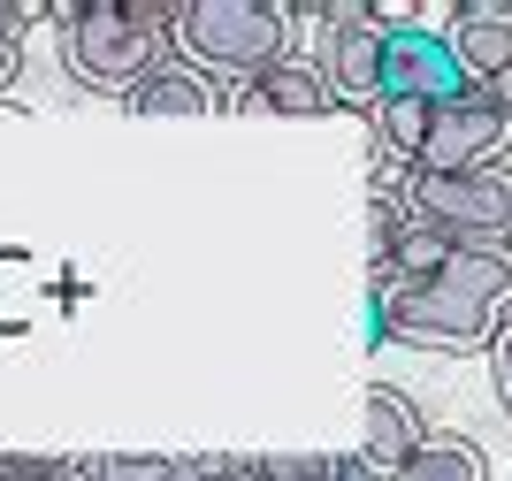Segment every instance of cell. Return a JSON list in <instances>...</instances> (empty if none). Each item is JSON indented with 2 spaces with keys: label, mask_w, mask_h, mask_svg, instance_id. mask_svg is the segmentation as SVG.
<instances>
[{
  "label": "cell",
  "mask_w": 512,
  "mask_h": 481,
  "mask_svg": "<svg viewBox=\"0 0 512 481\" xmlns=\"http://www.w3.org/2000/svg\"><path fill=\"white\" fill-rule=\"evenodd\" d=\"M512 321V245H451V260L413 291L367 298L375 344L413 352H490Z\"/></svg>",
  "instance_id": "cell-1"
},
{
  "label": "cell",
  "mask_w": 512,
  "mask_h": 481,
  "mask_svg": "<svg viewBox=\"0 0 512 481\" xmlns=\"http://www.w3.org/2000/svg\"><path fill=\"white\" fill-rule=\"evenodd\" d=\"M62 69L100 100H130L161 62H176V8L161 0H69L54 8Z\"/></svg>",
  "instance_id": "cell-2"
},
{
  "label": "cell",
  "mask_w": 512,
  "mask_h": 481,
  "mask_svg": "<svg viewBox=\"0 0 512 481\" xmlns=\"http://www.w3.org/2000/svg\"><path fill=\"white\" fill-rule=\"evenodd\" d=\"M291 31H299V16L276 0H184L176 8V54L199 77H222L237 92L268 77L276 62H291Z\"/></svg>",
  "instance_id": "cell-3"
},
{
  "label": "cell",
  "mask_w": 512,
  "mask_h": 481,
  "mask_svg": "<svg viewBox=\"0 0 512 481\" xmlns=\"http://www.w3.org/2000/svg\"><path fill=\"white\" fill-rule=\"evenodd\" d=\"M413 214L451 245H512V161L474 176H413Z\"/></svg>",
  "instance_id": "cell-4"
},
{
  "label": "cell",
  "mask_w": 512,
  "mask_h": 481,
  "mask_svg": "<svg viewBox=\"0 0 512 481\" xmlns=\"http://www.w3.org/2000/svg\"><path fill=\"white\" fill-rule=\"evenodd\" d=\"M505 153H512V115H497V107L467 84L451 107H436L413 176H474V168H505Z\"/></svg>",
  "instance_id": "cell-5"
},
{
  "label": "cell",
  "mask_w": 512,
  "mask_h": 481,
  "mask_svg": "<svg viewBox=\"0 0 512 481\" xmlns=\"http://www.w3.org/2000/svg\"><path fill=\"white\" fill-rule=\"evenodd\" d=\"M467 69L451 54L444 31H428L421 16H398L383 31V100H421V107H451L467 92Z\"/></svg>",
  "instance_id": "cell-6"
},
{
  "label": "cell",
  "mask_w": 512,
  "mask_h": 481,
  "mask_svg": "<svg viewBox=\"0 0 512 481\" xmlns=\"http://www.w3.org/2000/svg\"><path fill=\"white\" fill-rule=\"evenodd\" d=\"M398 23V16H390ZM390 23H367V31H329L321 39V77H329V92H337L344 115H383V31Z\"/></svg>",
  "instance_id": "cell-7"
},
{
  "label": "cell",
  "mask_w": 512,
  "mask_h": 481,
  "mask_svg": "<svg viewBox=\"0 0 512 481\" xmlns=\"http://www.w3.org/2000/svg\"><path fill=\"white\" fill-rule=\"evenodd\" d=\"M237 115H276V123H321V115H337V92L321 77V62H276L268 77H253L245 92H230Z\"/></svg>",
  "instance_id": "cell-8"
},
{
  "label": "cell",
  "mask_w": 512,
  "mask_h": 481,
  "mask_svg": "<svg viewBox=\"0 0 512 481\" xmlns=\"http://www.w3.org/2000/svg\"><path fill=\"white\" fill-rule=\"evenodd\" d=\"M451 54H459V69H467L474 84H490L512 69V8L505 0H459L444 23Z\"/></svg>",
  "instance_id": "cell-9"
},
{
  "label": "cell",
  "mask_w": 512,
  "mask_h": 481,
  "mask_svg": "<svg viewBox=\"0 0 512 481\" xmlns=\"http://www.w3.org/2000/svg\"><path fill=\"white\" fill-rule=\"evenodd\" d=\"M428 443V420H421V405L406 398V390H398V382H375V390H367V428H360V451L375 466H383V474H398V466L413 459V451H421Z\"/></svg>",
  "instance_id": "cell-10"
},
{
  "label": "cell",
  "mask_w": 512,
  "mask_h": 481,
  "mask_svg": "<svg viewBox=\"0 0 512 481\" xmlns=\"http://www.w3.org/2000/svg\"><path fill=\"white\" fill-rule=\"evenodd\" d=\"M214 107H222L214 77H199L184 54H176V62H161L138 92H130V115H192V123H199V115H214Z\"/></svg>",
  "instance_id": "cell-11"
},
{
  "label": "cell",
  "mask_w": 512,
  "mask_h": 481,
  "mask_svg": "<svg viewBox=\"0 0 512 481\" xmlns=\"http://www.w3.org/2000/svg\"><path fill=\"white\" fill-rule=\"evenodd\" d=\"M398 481H490V459H482V443L459 436V428H428V443L398 466Z\"/></svg>",
  "instance_id": "cell-12"
},
{
  "label": "cell",
  "mask_w": 512,
  "mask_h": 481,
  "mask_svg": "<svg viewBox=\"0 0 512 481\" xmlns=\"http://www.w3.org/2000/svg\"><path fill=\"white\" fill-rule=\"evenodd\" d=\"M92 481H192V459H146V451H107V459H92Z\"/></svg>",
  "instance_id": "cell-13"
},
{
  "label": "cell",
  "mask_w": 512,
  "mask_h": 481,
  "mask_svg": "<svg viewBox=\"0 0 512 481\" xmlns=\"http://www.w3.org/2000/svg\"><path fill=\"white\" fill-rule=\"evenodd\" d=\"M31 23H54V8H39V0H0V46H23Z\"/></svg>",
  "instance_id": "cell-14"
},
{
  "label": "cell",
  "mask_w": 512,
  "mask_h": 481,
  "mask_svg": "<svg viewBox=\"0 0 512 481\" xmlns=\"http://www.w3.org/2000/svg\"><path fill=\"white\" fill-rule=\"evenodd\" d=\"M0 481H54V459H31V451H0Z\"/></svg>",
  "instance_id": "cell-15"
},
{
  "label": "cell",
  "mask_w": 512,
  "mask_h": 481,
  "mask_svg": "<svg viewBox=\"0 0 512 481\" xmlns=\"http://www.w3.org/2000/svg\"><path fill=\"white\" fill-rule=\"evenodd\" d=\"M490 375H497V398H505V413H512V321H505V336L490 344Z\"/></svg>",
  "instance_id": "cell-16"
},
{
  "label": "cell",
  "mask_w": 512,
  "mask_h": 481,
  "mask_svg": "<svg viewBox=\"0 0 512 481\" xmlns=\"http://www.w3.org/2000/svg\"><path fill=\"white\" fill-rule=\"evenodd\" d=\"M474 92H482L497 115H512V69H505V77H490V84H474Z\"/></svg>",
  "instance_id": "cell-17"
},
{
  "label": "cell",
  "mask_w": 512,
  "mask_h": 481,
  "mask_svg": "<svg viewBox=\"0 0 512 481\" xmlns=\"http://www.w3.org/2000/svg\"><path fill=\"white\" fill-rule=\"evenodd\" d=\"M344 481H398V474H383L367 451H352V459H344Z\"/></svg>",
  "instance_id": "cell-18"
},
{
  "label": "cell",
  "mask_w": 512,
  "mask_h": 481,
  "mask_svg": "<svg viewBox=\"0 0 512 481\" xmlns=\"http://www.w3.org/2000/svg\"><path fill=\"white\" fill-rule=\"evenodd\" d=\"M16 77H23V46H0V92H8Z\"/></svg>",
  "instance_id": "cell-19"
},
{
  "label": "cell",
  "mask_w": 512,
  "mask_h": 481,
  "mask_svg": "<svg viewBox=\"0 0 512 481\" xmlns=\"http://www.w3.org/2000/svg\"><path fill=\"white\" fill-rule=\"evenodd\" d=\"M54 481H92V459H54Z\"/></svg>",
  "instance_id": "cell-20"
}]
</instances>
